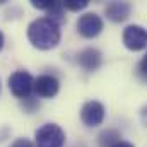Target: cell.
<instances>
[{"label": "cell", "instance_id": "6da1fadb", "mask_svg": "<svg viewBox=\"0 0 147 147\" xmlns=\"http://www.w3.org/2000/svg\"><path fill=\"white\" fill-rule=\"evenodd\" d=\"M28 38L38 50H51L60 43V26L50 17H39L29 24Z\"/></svg>", "mask_w": 147, "mask_h": 147}, {"label": "cell", "instance_id": "7a4b0ae2", "mask_svg": "<svg viewBox=\"0 0 147 147\" xmlns=\"http://www.w3.org/2000/svg\"><path fill=\"white\" fill-rule=\"evenodd\" d=\"M65 134L57 123H45L36 130V147H63Z\"/></svg>", "mask_w": 147, "mask_h": 147}, {"label": "cell", "instance_id": "3957f363", "mask_svg": "<svg viewBox=\"0 0 147 147\" xmlns=\"http://www.w3.org/2000/svg\"><path fill=\"white\" fill-rule=\"evenodd\" d=\"M9 89L16 98H29L34 91V79L26 70H17L9 77Z\"/></svg>", "mask_w": 147, "mask_h": 147}, {"label": "cell", "instance_id": "277c9868", "mask_svg": "<svg viewBox=\"0 0 147 147\" xmlns=\"http://www.w3.org/2000/svg\"><path fill=\"white\" fill-rule=\"evenodd\" d=\"M123 45L132 51H140L147 48V31L137 24L127 26L123 31Z\"/></svg>", "mask_w": 147, "mask_h": 147}, {"label": "cell", "instance_id": "5b68a950", "mask_svg": "<svg viewBox=\"0 0 147 147\" xmlns=\"http://www.w3.org/2000/svg\"><path fill=\"white\" fill-rule=\"evenodd\" d=\"M77 29L84 38H96L103 31V19L94 12H87L79 17Z\"/></svg>", "mask_w": 147, "mask_h": 147}, {"label": "cell", "instance_id": "8992f818", "mask_svg": "<svg viewBox=\"0 0 147 147\" xmlns=\"http://www.w3.org/2000/svg\"><path fill=\"white\" fill-rule=\"evenodd\" d=\"M80 120L87 127H98L105 120V106L99 101H87L80 110Z\"/></svg>", "mask_w": 147, "mask_h": 147}, {"label": "cell", "instance_id": "52a82bcc", "mask_svg": "<svg viewBox=\"0 0 147 147\" xmlns=\"http://www.w3.org/2000/svg\"><path fill=\"white\" fill-rule=\"evenodd\" d=\"M58 89H60L58 79L53 75H39L38 79H34V91L41 98H53L57 96Z\"/></svg>", "mask_w": 147, "mask_h": 147}, {"label": "cell", "instance_id": "ba28073f", "mask_svg": "<svg viewBox=\"0 0 147 147\" xmlns=\"http://www.w3.org/2000/svg\"><path fill=\"white\" fill-rule=\"evenodd\" d=\"M101 62H103V57L99 53V50L96 48H86L79 53V63L82 69L92 72V70H98L101 67Z\"/></svg>", "mask_w": 147, "mask_h": 147}, {"label": "cell", "instance_id": "9c48e42d", "mask_svg": "<svg viewBox=\"0 0 147 147\" xmlns=\"http://www.w3.org/2000/svg\"><path fill=\"white\" fill-rule=\"evenodd\" d=\"M130 3L128 2H111L106 5V17L113 22H121L130 16Z\"/></svg>", "mask_w": 147, "mask_h": 147}, {"label": "cell", "instance_id": "30bf717a", "mask_svg": "<svg viewBox=\"0 0 147 147\" xmlns=\"http://www.w3.org/2000/svg\"><path fill=\"white\" fill-rule=\"evenodd\" d=\"M120 142V135L115 130H105L99 135V147H115Z\"/></svg>", "mask_w": 147, "mask_h": 147}, {"label": "cell", "instance_id": "8fae6325", "mask_svg": "<svg viewBox=\"0 0 147 147\" xmlns=\"http://www.w3.org/2000/svg\"><path fill=\"white\" fill-rule=\"evenodd\" d=\"M62 3H63V7H65V9L77 12V10L86 9L89 2H87V0H65V2H62Z\"/></svg>", "mask_w": 147, "mask_h": 147}, {"label": "cell", "instance_id": "7c38bea8", "mask_svg": "<svg viewBox=\"0 0 147 147\" xmlns=\"http://www.w3.org/2000/svg\"><path fill=\"white\" fill-rule=\"evenodd\" d=\"M31 3H33V7H36V9H41V10H50L51 7H53V3L55 2H51V0H31Z\"/></svg>", "mask_w": 147, "mask_h": 147}, {"label": "cell", "instance_id": "4fadbf2b", "mask_svg": "<svg viewBox=\"0 0 147 147\" xmlns=\"http://www.w3.org/2000/svg\"><path fill=\"white\" fill-rule=\"evenodd\" d=\"M10 147H34V144L28 139H17V140H14V144Z\"/></svg>", "mask_w": 147, "mask_h": 147}, {"label": "cell", "instance_id": "5bb4252c", "mask_svg": "<svg viewBox=\"0 0 147 147\" xmlns=\"http://www.w3.org/2000/svg\"><path fill=\"white\" fill-rule=\"evenodd\" d=\"M139 70H140L142 75H146V77H147V55L140 60V63H139Z\"/></svg>", "mask_w": 147, "mask_h": 147}, {"label": "cell", "instance_id": "9a60e30c", "mask_svg": "<svg viewBox=\"0 0 147 147\" xmlns=\"http://www.w3.org/2000/svg\"><path fill=\"white\" fill-rule=\"evenodd\" d=\"M115 147H134V146H132L130 142H125V140H120V142H118V144H116Z\"/></svg>", "mask_w": 147, "mask_h": 147}, {"label": "cell", "instance_id": "2e32d148", "mask_svg": "<svg viewBox=\"0 0 147 147\" xmlns=\"http://www.w3.org/2000/svg\"><path fill=\"white\" fill-rule=\"evenodd\" d=\"M142 121L147 125V106H144V108H142Z\"/></svg>", "mask_w": 147, "mask_h": 147}, {"label": "cell", "instance_id": "e0dca14e", "mask_svg": "<svg viewBox=\"0 0 147 147\" xmlns=\"http://www.w3.org/2000/svg\"><path fill=\"white\" fill-rule=\"evenodd\" d=\"M3 48V34H2V31H0V50Z\"/></svg>", "mask_w": 147, "mask_h": 147}]
</instances>
